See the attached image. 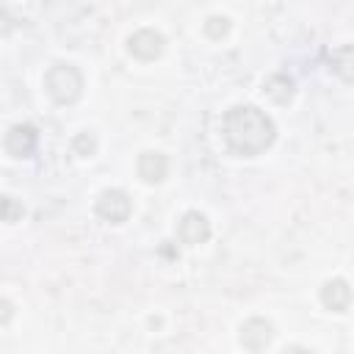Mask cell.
Instances as JSON below:
<instances>
[{
    "label": "cell",
    "instance_id": "cell-1",
    "mask_svg": "<svg viewBox=\"0 0 354 354\" xmlns=\"http://www.w3.org/2000/svg\"><path fill=\"white\" fill-rule=\"evenodd\" d=\"M221 136H224L227 147L235 155L254 158V155H263L274 144L277 127H274V122L260 108H254V105H235L221 119Z\"/></svg>",
    "mask_w": 354,
    "mask_h": 354
},
{
    "label": "cell",
    "instance_id": "cell-2",
    "mask_svg": "<svg viewBox=\"0 0 354 354\" xmlns=\"http://www.w3.org/2000/svg\"><path fill=\"white\" fill-rule=\"evenodd\" d=\"M44 91L58 105H72L83 94V75L72 64H53L44 72Z\"/></svg>",
    "mask_w": 354,
    "mask_h": 354
},
{
    "label": "cell",
    "instance_id": "cell-3",
    "mask_svg": "<svg viewBox=\"0 0 354 354\" xmlns=\"http://www.w3.org/2000/svg\"><path fill=\"white\" fill-rule=\"evenodd\" d=\"M97 216L111 221V224H122L130 218L133 213V205H130V196L119 188H105L100 196H97Z\"/></svg>",
    "mask_w": 354,
    "mask_h": 354
},
{
    "label": "cell",
    "instance_id": "cell-4",
    "mask_svg": "<svg viewBox=\"0 0 354 354\" xmlns=\"http://www.w3.org/2000/svg\"><path fill=\"white\" fill-rule=\"evenodd\" d=\"M127 50L138 61H155L163 53V36L152 28H141L127 39Z\"/></svg>",
    "mask_w": 354,
    "mask_h": 354
},
{
    "label": "cell",
    "instance_id": "cell-5",
    "mask_svg": "<svg viewBox=\"0 0 354 354\" xmlns=\"http://www.w3.org/2000/svg\"><path fill=\"white\" fill-rule=\"evenodd\" d=\"M177 238H180L185 246L205 243V241L210 238V221L205 218V213H199V210H188V213L177 221Z\"/></svg>",
    "mask_w": 354,
    "mask_h": 354
},
{
    "label": "cell",
    "instance_id": "cell-6",
    "mask_svg": "<svg viewBox=\"0 0 354 354\" xmlns=\"http://www.w3.org/2000/svg\"><path fill=\"white\" fill-rule=\"evenodd\" d=\"M271 337H274V326H271V321H266V318H249V321L241 324L238 340H241V346L249 348V351L266 348V346L271 343Z\"/></svg>",
    "mask_w": 354,
    "mask_h": 354
},
{
    "label": "cell",
    "instance_id": "cell-7",
    "mask_svg": "<svg viewBox=\"0 0 354 354\" xmlns=\"http://www.w3.org/2000/svg\"><path fill=\"white\" fill-rule=\"evenodd\" d=\"M39 144V133L30 124H14L6 133V152L14 158H30Z\"/></svg>",
    "mask_w": 354,
    "mask_h": 354
},
{
    "label": "cell",
    "instance_id": "cell-8",
    "mask_svg": "<svg viewBox=\"0 0 354 354\" xmlns=\"http://www.w3.org/2000/svg\"><path fill=\"white\" fill-rule=\"evenodd\" d=\"M321 304L332 313H346L351 304V288L346 279H329L321 288Z\"/></svg>",
    "mask_w": 354,
    "mask_h": 354
},
{
    "label": "cell",
    "instance_id": "cell-9",
    "mask_svg": "<svg viewBox=\"0 0 354 354\" xmlns=\"http://www.w3.org/2000/svg\"><path fill=\"white\" fill-rule=\"evenodd\" d=\"M136 169H138V177H141L144 183L155 185V183H160V180L166 177V171H169V160H166L163 152H141Z\"/></svg>",
    "mask_w": 354,
    "mask_h": 354
},
{
    "label": "cell",
    "instance_id": "cell-10",
    "mask_svg": "<svg viewBox=\"0 0 354 354\" xmlns=\"http://www.w3.org/2000/svg\"><path fill=\"white\" fill-rule=\"evenodd\" d=\"M266 94H268L274 102L285 105V102L293 97V80L285 77V75H271V77L266 80Z\"/></svg>",
    "mask_w": 354,
    "mask_h": 354
},
{
    "label": "cell",
    "instance_id": "cell-11",
    "mask_svg": "<svg viewBox=\"0 0 354 354\" xmlns=\"http://www.w3.org/2000/svg\"><path fill=\"white\" fill-rule=\"evenodd\" d=\"M25 210H22V205L17 202V199H11V196H0V221H17L19 216H22Z\"/></svg>",
    "mask_w": 354,
    "mask_h": 354
},
{
    "label": "cell",
    "instance_id": "cell-12",
    "mask_svg": "<svg viewBox=\"0 0 354 354\" xmlns=\"http://www.w3.org/2000/svg\"><path fill=\"white\" fill-rule=\"evenodd\" d=\"M227 30H230V19H227V17H207L205 33H207L210 39H221V36H227Z\"/></svg>",
    "mask_w": 354,
    "mask_h": 354
},
{
    "label": "cell",
    "instance_id": "cell-13",
    "mask_svg": "<svg viewBox=\"0 0 354 354\" xmlns=\"http://www.w3.org/2000/svg\"><path fill=\"white\" fill-rule=\"evenodd\" d=\"M72 147H75V152L80 155V158H88L94 149H97V138L86 130V133H80V136H75V141H72Z\"/></svg>",
    "mask_w": 354,
    "mask_h": 354
},
{
    "label": "cell",
    "instance_id": "cell-14",
    "mask_svg": "<svg viewBox=\"0 0 354 354\" xmlns=\"http://www.w3.org/2000/svg\"><path fill=\"white\" fill-rule=\"evenodd\" d=\"M14 30V19H11V14L0 6V36H6V33H11Z\"/></svg>",
    "mask_w": 354,
    "mask_h": 354
},
{
    "label": "cell",
    "instance_id": "cell-15",
    "mask_svg": "<svg viewBox=\"0 0 354 354\" xmlns=\"http://www.w3.org/2000/svg\"><path fill=\"white\" fill-rule=\"evenodd\" d=\"M11 315H14V307H11V301L0 299V326H3V324H8V321H11Z\"/></svg>",
    "mask_w": 354,
    "mask_h": 354
}]
</instances>
